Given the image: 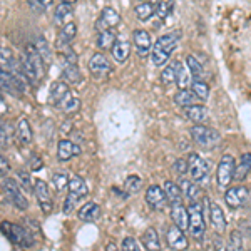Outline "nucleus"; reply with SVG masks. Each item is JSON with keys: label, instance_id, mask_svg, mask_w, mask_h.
<instances>
[{"label": "nucleus", "instance_id": "nucleus-1", "mask_svg": "<svg viewBox=\"0 0 251 251\" xmlns=\"http://www.w3.org/2000/svg\"><path fill=\"white\" fill-rule=\"evenodd\" d=\"M20 64L24 69V75H25L27 82L30 86H35L46 75V62L39 55L37 49L34 44H27L25 50H24L22 57H20Z\"/></svg>", "mask_w": 251, "mask_h": 251}, {"label": "nucleus", "instance_id": "nucleus-2", "mask_svg": "<svg viewBox=\"0 0 251 251\" xmlns=\"http://www.w3.org/2000/svg\"><path fill=\"white\" fill-rule=\"evenodd\" d=\"M0 231L3 233V236H5L12 245L17 246V248L27 250V248H32L35 243L34 233H30L25 226L15 225V223L2 221L0 223Z\"/></svg>", "mask_w": 251, "mask_h": 251}, {"label": "nucleus", "instance_id": "nucleus-3", "mask_svg": "<svg viewBox=\"0 0 251 251\" xmlns=\"http://www.w3.org/2000/svg\"><path fill=\"white\" fill-rule=\"evenodd\" d=\"M2 191H3V194H5L7 201H9L15 209H19V211H25V209L29 208V200H27V196L24 194L22 188L19 186L17 179L5 177L3 183H2Z\"/></svg>", "mask_w": 251, "mask_h": 251}, {"label": "nucleus", "instance_id": "nucleus-4", "mask_svg": "<svg viewBox=\"0 0 251 251\" xmlns=\"http://www.w3.org/2000/svg\"><path fill=\"white\" fill-rule=\"evenodd\" d=\"M191 137L193 141L196 143L198 146L201 148H216L221 141V136L218 131H214L211 127H206V126H201V124H196L191 127Z\"/></svg>", "mask_w": 251, "mask_h": 251}, {"label": "nucleus", "instance_id": "nucleus-5", "mask_svg": "<svg viewBox=\"0 0 251 251\" xmlns=\"http://www.w3.org/2000/svg\"><path fill=\"white\" fill-rule=\"evenodd\" d=\"M188 173L194 183H203L209 176V164L196 152H189L188 156Z\"/></svg>", "mask_w": 251, "mask_h": 251}, {"label": "nucleus", "instance_id": "nucleus-6", "mask_svg": "<svg viewBox=\"0 0 251 251\" xmlns=\"http://www.w3.org/2000/svg\"><path fill=\"white\" fill-rule=\"evenodd\" d=\"M234 168H236V161H234L233 156L226 154L221 157L220 164H218L216 169V179H218V186L221 189L228 188L231 184V181L234 179Z\"/></svg>", "mask_w": 251, "mask_h": 251}, {"label": "nucleus", "instance_id": "nucleus-7", "mask_svg": "<svg viewBox=\"0 0 251 251\" xmlns=\"http://www.w3.org/2000/svg\"><path fill=\"white\" fill-rule=\"evenodd\" d=\"M189 211V233L193 238L201 240L206 229V223L203 216V208L200 203H191V206L188 208Z\"/></svg>", "mask_w": 251, "mask_h": 251}, {"label": "nucleus", "instance_id": "nucleus-8", "mask_svg": "<svg viewBox=\"0 0 251 251\" xmlns=\"http://www.w3.org/2000/svg\"><path fill=\"white\" fill-rule=\"evenodd\" d=\"M34 194L35 200L39 203V208L42 209L44 214H50L54 209V201L50 198V191H49V186L44 179H35L34 183Z\"/></svg>", "mask_w": 251, "mask_h": 251}, {"label": "nucleus", "instance_id": "nucleus-9", "mask_svg": "<svg viewBox=\"0 0 251 251\" xmlns=\"http://www.w3.org/2000/svg\"><path fill=\"white\" fill-rule=\"evenodd\" d=\"M248 196H250L248 188H245V186H233V188H229L225 193V201L229 208L236 209L245 206V203L248 201Z\"/></svg>", "mask_w": 251, "mask_h": 251}, {"label": "nucleus", "instance_id": "nucleus-10", "mask_svg": "<svg viewBox=\"0 0 251 251\" xmlns=\"http://www.w3.org/2000/svg\"><path fill=\"white\" fill-rule=\"evenodd\" d=\"M0 89L10 92V94H22V92H25V86L14 74L3 71L2 67H0Z\"/></svg>", "mask_w": 251, "mask_h": 251}, {"label": "nucleus", "instance_id": "nucleus-11", "mask_svg": "<svg viewBox=\"0 0 251 251\" xmlns=\"http://www.w3.org/2000/svg\"><path fill=\"white\" fill-rule=\"evenodd\" d=\"M89 71L92 72V75L96 77H104L111 72V62L102 52H97L89 60Z\"/></svg>", "mask_w": 251, "mask_h": 251}, {"label": "nucleus", "instance_id": "nucleus-12", "mask_svg": "<svg viewBox=\"0 0 251 251\" xmlns=\"http://www.w3.org/2000/svg\"><path fill=\"white\" fill-rule=\"evenodd\" d=\"M166 238H168L169 248L174 250V251H184V250L189 246L188 238H186L184 231H183V229L177 228V226H174V225H173V226H169Z\"/></svg>", "mask_w": 251, "mask_h": 251}, {"label": "nucleus", "instance_id": "nucleus-13", "mask_svg": "<svg viewBox=\"0 0 251 251\" xmlns=\"http://www.w3.org/2000/svg\"><path fill=\"white\" fill-rule=\"evenodd\" d=\"M132 40H134V46L137 50L139 57H146L148 54H151L152 50V42H151V35L143 29H137L132 32Z\"/></svg>", "mask_w": 251, "mask_h": 251}, {"label": "nucleus", "instance_id": "nucleus-14", "mask_svg": "<svg viewBox=\"0 0 251 251\" xmlns=\"http://www.w3.org/2000/svg\"><path fill=\"white\" fill-rule=\"evenodd\" d=\"M166 193L161 186L157 184H152L148 188L146 191V203L151 206L152 209H163L164 204H166Z\"/></svg>", "mask_w": 251, "mask_h": 251}, {"label": "nucleus", "instance_id": "nucleus-15", "mask_svg": "<svg viewBox=\"0 0 251 251\" xmlns=\"http://www.w3.org/2000/svg\"><path fill=\"white\" fill-rule=\"evenodd\" d=\"M171 220L173 225L177 226L183 231L189 229V211L188 208H184L183 203L179 204H171Z\"/></svg>", "mask_w": 251, "mask_h": 251}, {"label": "nucleus", "instance_id": "nucleus-16", "mask_svg": "<svg viewBox=\"0 0 251 251\" xmlns=\"http://www.w3.org/2000/svg\"><path fill=\"white\" fill-rule=\"evenodd\" d=\"M14 137L19 143V146H29L32 143V137H34V134H32L30 123L25 119V117L19 119L17 126H15V131H14Z\"/></svg>", "mask_w": 251, "mask_h": 251}, {"label": "nucleus", "instance_id": "nucleus-17", "mask_svg": "<svg viewBox=\"0 0 251 251\" xmlns=\"http://www.w3.org/2000/svg\"><path fill=\"white\" fill-rule=\"evenodd\" d=\"M75 35H77V25H75L74 22L67 24V25H64L62 29H60L59 35H57V42H55V46L60 52L66 50L67 47H71L69 44L72 42V40L75 39Z\"/></svg>", "mask_w": 251, "mask_h": 251}, {"label": "nucleus", "instance_id": "nucleus-18", "mask_svg": "<svg viewBox=\"0 0 251 251\" xmlns=\"http://www.w3.org/2000/svg\"><path fill=\"white\" fill-rule=\"evenodd\" d=\"M119 14L112 9V7H106L102 12H100V17L97 20V29L100 30H107V29H114V27L119 24Z\"/></svg>", "mask_w": 251, "mask_h": 251}, {"label": "nucleus", "instance_id": "nucleus-19", "mask_svg": "<svg viewBox=\"0 0 251 251\" xmlns=\"http://www.w3.org/2000/svg\"><path fill=\"white\" fill-rule=\"evenodd\" d=\"M79 154H80V148L77 144H74L69 139L59 141V144H57V159L59 161H69Z\"/></svg>", "mask_w": 251, "mask_h": 251}, {"label": "nucleus", "instance_id": "nucleus-20", "mask_svg": "<svg viewBox=\"0 0 251 251\" xmlns=\"http://www.w3.org/2000/svg\"><path fill=\"white\" fill-rule=\"evenodd\" d=\"M69 92H71V89H69L66 80H57V82H54L50 86V89H49V102L59 107V104L62 102L64 97H66Z\"/></svg>", "mask_w": 251, "mask_h": 251}, {"label": "nucleus", "instance_id": "nucleus-21", "mask_svg": "<svg viewBox=\"0 0 251 251\" xmlns=\"http://www.w3.org/2000/svg\"><path fill=\"white\" fill-rule=\"evenodd\" d=\"M67 194L79 201L82 200V198H86L89 194V188H87L86 181H84L80 176H72L71 179H69V193Z\"/></svg>", "mask_w": 251, "mask_h": 251}, {"label": "nucleus", "instance_id": "nucleus-22", "mask_svg": "<svg viewBox=\"0 0 251 251\" xmlns=\"http://www.w3.org/2000/svg\"><path fill=\"white\" fill-rule=\"evenodd\" d=\"M209 220H211L213 228L218 233H225L226 229V216L223 213L221 206L216 203H209Z\"/></svg>", "mask_w": 251, "mask_h": 251}, {"label": "nucleus", "instance_id": "nucleus-23", "mask_svg": "<svg viewBox=\"0 0 251 251\" xmlns=\"http://www.w3.org/2000/svg\"><path fill=\"white\" fill-rule=\"evenodd\" d=\"M72 17H74V10H72L71 3L60 2L57 5V9H55V14H54V24L59 27H64L72 22Z\"/></svg>", "mask_w": 251, "mask_h": 251}, {"label": "nucleus", "instance_id": "nucleus-24", "mask_svg": "<svg viewBox=\"0 0 251 251\" xmlns=\"http://www.w3.org/2000/svg\"><path fill=\"white\" fill-rule=\"evenodd\" d=\"M181 191H183V196L189 203H198L201 200V196H203V191H201L198 183L189 179H181Z\"/></svg>", "mask_w": 251, "mask_h": 251}, {"label": "nucleus", "instance_id": "nucleus-25", "mask_svg": "<svg viewBox=\"0 0 251 251\" xmlns=\"http://www.w3.org/2000/svg\"><path fill=\"white\" fill-rule=\"evenodd\" d=\"M251 173V152H243L234 168V179L236 181H245Z\"/></svg>", "mask_w": 251, "mask_h": 251}, {"label": "nucleus", "instance_id": "nucleus-26", "mask_svg": "<svg viewBox=\"0 0 251 251\" xmlns=\"http://www.w3.org/2000/svg\"><path fill=\"white\" fill-rule=\"evenodd\" d=\"M111 52L117 64H124L129 59V54H131V44L126 39H117L116 44L111 49Z\"/></svg>", "mask_w": 251, "mask_h": 251}, {"label": "nucleus", "instance_id": "nucleus-27", "mask_svg": "<svg viewBox=\"0 0 251 251\" xmlns=\"http://www.w3.org/2000/svg\"><path fill=\"white\" fill-rule=\"evenodd\" d=\"M174 102H176L177 106L188 109V107H191V106H196V104H200V97L194 94L193 91H189V89H179V92L174 96Z\"/></svg>", "mask_w": 251, "mask_h": 251}, {"label": "nucleus", "instance_id": "nucleus-28", "mask_svg": "<svg viewBox=\"0 0 251 251\" xmlns=\"http://www.w3.org/2000/svg\"><path fill=\"white\" fill-rule=\"evenodd\" d=\"M163 189H164V193H166V200H168L169 204L183 203V198H184L183 191H181V188L176 183H173V181H166Z\"/></svg>", "mask_w": 251, "mask_h": 251}, {"label": "nucleus", "instance_id": "nucleus-29", "mask_svg": "<svg viewBox=\"0 0 251 251\" xmlns=\"http://www.w3.org/2000/svg\"><path fill=\"white\" fill-rule=\"evenodd\" d=\"M79 220L80 221H84V223H92V221H96L97 218L100 216V208H99V204L97 203H86L82 206V208L79 209Z\"/></svg>", "mask_w": 251, "mask_h": 251}, {"label": "nucleus", "instance_id": "nucleus-30", "mask_svg": "<svg viewBox=\"0 0 251 251\" xmlns=\"http://www.w3.org/2000/svg\"><path fill=\"white\" fill-rule=\"evenodd\" d=\"M143 245L148 251H161L159 234L154 228H148L143 234Z\"/></svg>", "mask_w": 251, "mask_h": 251}, {"label": "nucleus", "instance_id": "nucleus-31", "mask_svg": "<svg viewBox=\"0 0 251 251\" xmlns=\"http://www.w3.org/2000/svg\"><path fill=\"white\" fill-rule=\"evenodd\" d=\"M59 107L62 109L66 114H75V112H79L80 109V99L77 94H74V92H69V94L64 97V100L59 104Z\"/></svg>", "mask_w": 251, "mask_h": 251}, {"label": "nucleus", "instance_id": "nucleus-32", "mask_svg": "<svg viewBox=\"0 0 251 251\" xmlns=\"http://www.w3.org/2000/svg\"><path fill=\"white\" fill-rule=\"evenodd\" d=\"M179 69H181V64L173 60L169 66L164 67V71L161 72V82L166 84V86H171L173 82L177 80V74H179Z\"/></svg>", "mask_w": 251, "mask_h": 251}, {"label": "nucleus", "instance_id": "nucleus-33", "mask_svg": "<svg viewBox=\"0 0 251 251\" xmlns=\"http://www.w3.org/2000/svg\"><path fill=\"white\" fill-rule=\"evenodd\" d=\"M116 40H117V35L112 32V29H107V30H100L99 34H97L96 44L100 50H107V49H112Z\"/></svg>", "mask_w": 251, "mask_h": 251}, {"label": "nucleus", "instance_id": "nucleus-34", "mask_svg": "<svg viewBox=\"0 0 251 251\" xmlns=\"http://www.w3.org/2000/svg\"><path fill=\"white\" fill-rule=\"evenodd\" d=\"M186 116H188V119H191L194 124H203L204 121L208 119V109H206L203 104H196V106L186 109Z\"/></svg>", "mask_w": 251, "mask_h": 251}, {"label": "nucleus", "instance_id": "nucleus-35", "mask_svg": "<svg viewBox=\"0 0 251 251\" xmlns=\"http://www.w3.org/2000/svg\"><path fill=\"white\" fill-rule=\"evenodd\" d=\"M34 46L37 49L39 55L44 59V62H52V49L49 46L47 39L44 37V35H37V37H35Z\"/></svg>", "mask_w": 251, "mask_h": 251}, {"label": "nucleus", "instance_id": "nucleus-36", "mask_svg": "<svg viewBox=\"0 0 251 251\" xmlns=\"http://www.w3.org/2000/svg\"><path fill=\"white\" fill-rule=\"evenodd\" d=\"M154 14H156L154 3L148 2V0L141 2L139 5H136V15H137V19H139L141 22H146V20H149Z\"/></svg>", "mask_w": 251, "mask_h": 251}, {"label": "nucleus", "instance_id": "nucleus-37", "mask_svg": "<svg viewBox=\"0 0 251 251\" xmlns=\"http://www.w3.org/2000/svg\"><path fill=\"white\" fill-rule=\"evenodd\" d=\"M17 183L22 188L24 193H34V183L29 171H24V169H19L17 171Z\"/></svg>", "mask_w": 251, "mask_h": 251}, {"label": "nucleus", "instance_id": "nucleus-38", "mask_svg": "<svg viewBox=\"0 0 251 251\" xmlns=\"http://www.w3.org/2000/svg\"><path fill=\"white\" fill-rule=\"evenodd\" d=\"M191 91H193L194 94H196L198 97H200L201 102H204V100H208V97H209V86L204 82V80H201V79L193 80V84H191Z\"/></svg>", "mask_w": 251, "mask_h": 251}, {"label": "nucleus", "instance_id": "nucleus-39", "mask_svg": "<svg viewBox=\"0 0 251 251\" xmlns=\"http://www.w3.org/2000/svg\"><path fill=\"white\" fill-rule=\"evenodd\" d=\"M62 77L66 79V82H71V84L79 82V80H80V71H79L77 64H66L64 72H62Z\"/></svg>", "mask_w": 251, "mask_h": 251}, {"label": "nucleus", "instance_id": "nucleus-40", "mask_svg": "<svg viewBox=\"0 0 251 251\" xmlns=\"http://www.w3.org/2000/svg\"><path fill=\"white\" fill-rule=\"evenodd\" d=\"M159 49H163L166 54L171 55L173 50L176 49V35H161L159 39H157V42L154 44Z\"/></svg>", "mask_w": 251, "mask_h": 251}, {"label": "nucleus", "instance_id": "nucleus-41", "mask_svg": "<svg viewBox=\"0 0 251 251\" xmlns=\"http://www.w3.org/2000/svg\"><path fill=\"white\" fill-rule=\"evenodd\" d=\"M12 137H14V131H12L10 124L5 121H0V148H7Z\"/></svg>", "mask_w": 251, "mask_h": 251}, {"label": "nucleus", "instance_id": "nucleus-42", "mask_svg": "<svg viewBox=\"0 0 251 251\" xmlns=\"http://www.w3.org/2000/svg\"><path fill=\"white\" fill-rule=\"evenodd\" d=\"M186 66H188L189 72H191L193 75H196V79H200L204 75V69L201 66V62L196 57H193V55H188V57H186Z\"/></svg>", "mask_w": 251, "mask_h": 251}, {"label": "nucleus", "instance_id": "nucleus-43", "mask_svg": "<svg viewBox=\"0 0 251 251\" xmlns=\"http://www.w3.org/2000/svg\"><path fill=\"white\" fill-rule=\"evenodd\" d=\"M173 9H174V2L173 0H161L157 2V7H156V15L159 19H166L173 14Z\"/></svg>", "mask_w": 251, "mask_h": 251}, {"label": "nucleus", "instance_id": "nucleus-44", "mask_svg": "<svg viewBox=\"0 0 251 251\" xmlns=\"http://www.w3.org/2000/svg\"><path fill=\"white\" fill-rule=\"evenodd\" d=\"M141 188H143V179H141L139 176H136V174H132V176H129L127 179H126V183H124V189H126V193H129V194H134V193H137Z\"/></svg>", "mask_w": 251, "mask_h": 251}, {"label": "nucleus", "instance_id": "nucleus-45", "mask_svg": "<svg viewBox=\"0 0 251 251\" xmlns=\"http://www.w3.org/2000/svg\"><path fill=\"white\" fill-rule=\"evenodd\" d=\"M151 59H152V64L154 66H164L166 62L169 60V54H166L163 49H159L157 46H152V50H151Z\"/></svg>", "mask_w": 251, "mask_h": 251}, {"label": "nucleus", "instance_id": "nucleus-46", "mask_svg": "<svg viewBox=\"0 0 251 251\" xmlns=\"http://www.w3.org/2000/svg\"><path fill=\"white\" fill-rule=\"evenodd\" d=\"M52 183L59 193H64L66 189H69V176L66 173H55L52 176Z\"/></svg>", "mask_w": 251, "mask_h": 251}, {"label": "nucleus", "instance_id": "nucleus-47", "mask_svg": "<svg viewBox=\"0 0 251 251\" xmlns=\"http://www.w3.org/2000/svg\"><path fill=\"white\" fill-rule=\"evenodd\" d=\"M176 84L179 86V89H188V87H191V84H193V80H191V72H189V69L186 71V69L181 66L179 69V74H177V80H176Z\"/></svg>", "mask_w": 251, "mask_h": 251}, {"label": "nucleus", "instance_id": "nucleus-48", "mask_svg": "<svg viewBox=\"0 0 251 251\" xmlns=\"http://www.w3.org/2000/svg\"><path fill=\"white\" fill-rule=\"evenodd\" d=\"M226 251H245V250H243V238H241L240 231H233L231 233Z\"/></svg>", "mask_w": 251, "mask_h": 251}, {"label": "nucleus", "instance_id": "nucleus-49", "mask_svg": "<svg viewBox=\"0 0 251 251\" xmlns=\"http://www.w3.org/2000/svg\"><path fill=\"white\" fill-rule=\"evenodd\" d=\"M121 251H143V248L139 246V243H137L136 238L127 236V238H124L123 246H121Z\"/></svg>", "mask_w": 251, "mask_h": 251}, {"label": "nucleus", "instance_id": "nucleus-50", "mask_svg": "<svg viewBox=\"0 0 251 251\" xmlns=\"http://www.w3.org/2000/svg\"><path fill=\"white\" fill-rule=\"evenodd\" d=\"M27 168H29V171L32 173H37L44 168V161L40 159L37 154H32L29 159H27Z\"/></svg>", "mask_w": 251, "mask_h": 251}, {"label": "nucleus", "instance_id": "nucleus-51", "mask_svg": "<svg viewBox=\"0 0 251 251\" xmlns=\"http://www.w3.org/2000/svg\"><path fill=\"white\" fill-rule=\"evenodd\" d=\"M77 203H79V200H75V198H72V196H69V194H67L66 201H64V206H62V213L64 214H71L75 209Z\"/></svg>", "mask_w": 251, "mask_h": 251}, {"label": "nucleus", "instance_id": "nucleus-52", "mask_svg": "<svg viewBox=\"0 0 251 251\" xmlns=\"http://www.w3.org/2000/svg\"><path fill=\"white\" fill-rule=\"evenodd\" d=\"M10 174V163L5 156L0 152V177H7Z\"/></svg>", "mask_w": 251, "mask_h": 251}, {"label": "nucleus", "instance_id": "nucleus-53", "mask_svg": "<svg viewBox=\"0 0 251 251\" xmlns=\"http://www.w3.org/2000/svg\"><path fill=\"white\" fill-rule=\"evenodd\" d=\"M174 171L179 174V176H184L188 173V159H177L174 163Z\"/></svg>", "mask_w": 251, "mask_h": 251}, {"label": "nucleus", "instance_id": "nucleus-54", "mask_svg": "<svg viewBox=\"0 0 251 251\" xmlns=\"http://www.w3.org/2000/svg\"><path fill=\"white\" fill-rule=\"evenodd\" d=\"M7 111H9V106H7L5 99H3V97L0 96V116H3V114H5Z\"/></svg>", "mask_w": 251, "mask_h": 251}, {"label": "nucleus", "instance_id": "nucleus-55", "mask_svg": "<svg viewBox=\"0 0 251 251\" xmlns=\"http://www.w3.org/2000/svg\"><path fill=\"white\" fill-rule=\"evenodd\" d=\"M71 129H72V123H71V121H66V123L62 124V127H60V131H62L64 134H69V132H71Z\"/></svg>", "mask_w": 251, "mask_h": 251}, {"label": "nucleus", "instance_id": "nucleus-56", "mask_svg": "<svg viewBox=\"0 0 251 251\" xmlns=\"http://www.w3.org/2000/svg\"><path fill=\"white\" fill-rule=\"evenodd\" d=\"M106 251H121V250L117 248V246L114 245V243H109V245H107V248H106Z\"/></svg>", "mask_w": 251, "mask_h": 251}, {"label": "nucleus", "instance_id": "nucleus-57", "mask_svg": "<svg viewBox=\"0 0 251 251\" xmlns=\"http://www.w3.org/2000/svg\"><path fill=\"white\" fill-rule=\"evenodd\" d=\"M39 2H40V5H42L44 9H46V7H49V5H50V3L54 2V0H39Z\"/></svg>", "mask_w": 251, "mask_h": 251}, {"label": "nucleus", "instance_id": "nucleus-58", "mask_svg": "<svg viewBox=\"0 0 251 251\" xmlns=\"http://www.w3.org/2000/svg\"><path fill=\"white\" fill-rule=\"evenodd\" d=\"M60 2H64V3H71V5H72V3L77 2V0H60Z\"/></svg>", "mask_w": 251, "mask_h": 251}, {"label": "nucleus", "instance_id": "nucleus-59", "mask_svg": "<svg viewBox=\"0 0 251 251\" xmlns=\"http://www.w3.org/2000/svg\"><path fill=\"white\" fill-rule=\"evenodd\" d=\"M14 251H24V250H22V248H15Z\"/></svg>", "mask_w": 251, "mask_h": 251}]
</instances>
